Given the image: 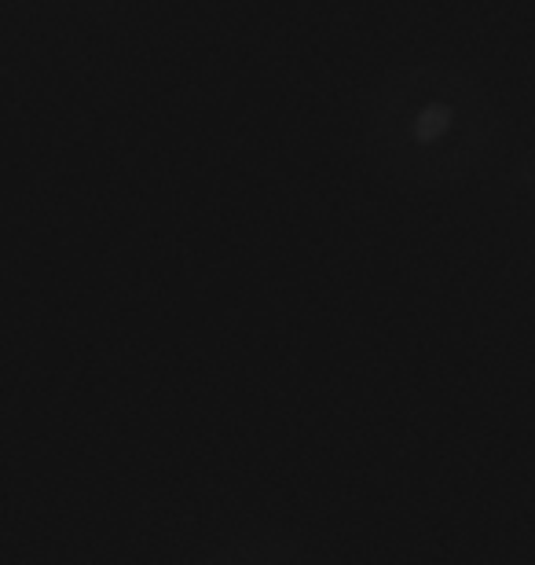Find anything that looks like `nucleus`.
Wrapping results in <instances>:
<instances>
[{
    "instance_id": "f257e3e1",
    "label": "nucleus",
    "mask_w": 535,
    "mask_h": 565,
    "mask_svg": "<svg viewBox=\"0 0 535 565\" xmlns=\"http://www.w3.org/2000/svg\"><path fill=\"white\" fill-rule=\"evenodd\" d=\"M448 121H451V107H443V104H432L422 110V118H418V126H415V137L429 143V140H437L443 129H448Z\"/></svg>"
}]
</instances>
